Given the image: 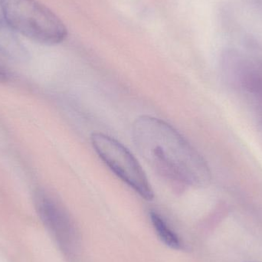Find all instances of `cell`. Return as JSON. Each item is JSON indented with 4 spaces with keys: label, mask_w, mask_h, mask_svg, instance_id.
<instances>
[{
    "label": "cell",
    "mask_w": 262,
    "mask_h": 262,
    "mask_svg": "<svg viewBox=\"0 0 262 262\" xmlns=\"http://www.w3.org/2000/svg\"><path fill=\"white\" fill-rule=\"evenodd\" d=\"M0 53L9 59L24 62L29 58V51L18 37V34L0 15Z\"/></svg>",
    "instance_id": "5b68a950"
},
{
    "label": "cell",
    "mask_w": 262,
    "mask_h": 262,
    "mask_svg": "<svg viewBox=\"0 0 262 262\" xmlns=\"http://www.w3.org/2000/svg\"><path fill=\"white\" fill-rule=\"evenodd\" d=\"M33 200L40 219L58 244L64 250L75 249L78 235L75 226L62 205L43 189L35 191Z\"/></svg>",
    "instance_id": "277c9868"
},
{
    "label": "cell",
    "mask_w": 262,
    "mask_h": 262,
    "mask_svg": "<svg viewBox=\"0 0 262 262\" xmlns=\"http://www.w3.org/2000/svg\"><path fill=\"white\" fill-rule=\"evenodd\" d=\"M249 262H252V261H249Z\"/></svg>",
    "instance_id": "ba28073f"
},
{
    "label": "cell",
    "mask_w": 262,
    "mask_h": 262,
    "mask_svg": "<svg viewBox=\"0 0 262 262\" xmlns=\"http://www.w3.org/2000/svg\"><path fill=\"white\" fill-rule=\"evenodd\" d=\"M91 141L98 157L118 178L144 200L154 199L144 171L126 146L102 133H93Z\"/></svg>",
    "instance_id": "3957f363"
},
{
    "label": "cell",
    "mask_w": 262,
    "mask_h": 262,
    "mask_svg": "<svg viewBox=\"0 0 262 262\" xmlns=\"http://www.w3.org/2000/svg\"><path fill=\"white\" fill-rule=\"evenodd\" d=\"M132 137L143 160L169 183L198 186L209 180V170L200 154L166 121L143 115L134 121Z\"/></svg>",
    "instance_id": "6da1fadb"
},
{
    "label": "cell",
    "mask_w": 262,
    "mask_h": 262,
    "mask_svg": "<svg viewBox=\"0 0 262 262\" xmlns=\"http://www.w3.org/2000/svg\"><path fill=\"white\" fill-rule=\"evenodd\" d=\"M149 216L157 235L166 246L173 249H181L183 248V243L178 235L170 229L160 214L152 211Z\"/></svg>",
    "instance_id": "8992f818"
},
{
    "label": "cell",
    "mask_w": 262,
    "mask_h": 262,
    "mask_svg": "<svg viewBox=\"0 0 262 262\" xmlns=\"http://www.w3.org/2000/svg\"><path fill=\"white\" fill-rule=\"evenodd\" d=\"M9 78V75L7 71L0 64V82H6Z\"/></svg>",
    "instance_id": "52a82bcc"
},
{
    "label": "cell",
    "mask_w": 262,
    "mask_h": 262,
    "mask_svg": "<svg viewBox=\"0 0 262 262\" xmlns=\"http://www.w3.org/2000/svg\"><path fill=\"white\" fill-rule=\"evenodd\" d=\"M0 9L8 24L31 41L54 46L67 37V28L59 17L37 0H0Z\"/></svg>",
    "instance_id": "7a4b0ae2"
}]
</instances>
